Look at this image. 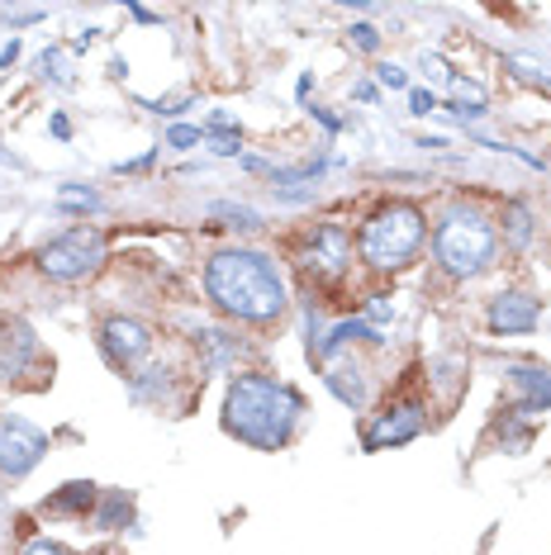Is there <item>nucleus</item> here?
<instances>
[{
  "instance_id": "obj_1",
  "label": "nucleus",
  "mask_w": 551,
  "mask_h": 555,
  "mask_svg": "<svg viewBox=\"0 0 551 555\" xmlns=\"http://www.w3.org/2000/svg\"><path fill=\"white\" fill-rule=\"evenodd\" d=\"M205 295L219 313L238 323H276L285 313V275L267 251L223 247L205 267Z\"/></svg>"
},
{
  "instance_id": "obj_2",
  "label": "nucleus",
  "mask_w": 551,
  "mask_h": 555,
  "mask_svg": "<svg viewBox=\"0 0 551 555\" xmlns=\"http://www.w3.org/2000/svg\"><path fill=\"white\" fill-rule=\"evenodd\" d=\"M299 418H305V395L276 375H238L223 395V433L253 451L291 447Z\"/></svg>"
},
{
  "instance_id": "obj_3",
  "label": "nucleus",
  "mask_w": 551,
  "mask_h": 555,
  "mask_svg": "<svg viewBox=\"0 0 551 555\" xmlns=\"http://www.w3.org/2000/svg\"><path fill=\"white\" fill-rule=\"evenodd\" d=\"M423 233H428L423 209L409 205V199H390V205H381L367 223H361V237H357L361 261H367L371 271L409 267V261L419 257V247H423Z\"/></svg>"
},
{
  "instance_id": "obj_4",
  "label": "nucleus",
  "mask_w": 551,
  "mask_h": 555,
  "mask_svg": "<svg viewBox=\"0 0 551 555\" xmlns=\"http://www.w3.org/2000/svg\"><path fill=\"white\" fill-rule=\"evenodd\" d=\"M495 229L490 219H485L480 209L471 205H457L443 214V223H437V237H433V251H437V267L447 275H457V281H471V275L490 271L495 261Z\"/></svg>"
},
{
  "instance_id": "obj_5",
  "label": "nucleus",
  "mask_w": 551,
  "mask_h": 555,
  "mask_svg": "<svg viewBox=\"0 0 551 555\" xmlns=\"http://www.w3.org/2000/svg\"><path fill=\"white\" fill-rule=\"evenodd\" d=\"M100 261H105V237H100L95 229H86V223H77V229L57 233L53 243L39 247V271L48 275V281H86Z\"/></svg>"
},
{
  "instance_id": "obj_6",
  "label": "nucleus",
  "mask_w": 551,
  "mask_h": 555,
  "mask_svg": "<svg viewBox=\"0 0 551 555\" xmlns=\"http://www.w3.org/2000/svg\"><path fill=\"white\" fill-rule=\"evenodd\" d=\"M428 427V403L419 395L409 399H390L381 413L367 423V433H361V447L367 451H390V447H405Z\"/></svg>"
},
{
  "instance_id": "obj_7",
  "label": "nucleus",
  "mask_w": 551,
  "mask_h": 555,
  "mask_svg": "<svg viewBox=\"0 0 551 555\" xmlns=\"http://www.w3.org/2000/svg\"><path fill=\"white\" fill-rule=\"evenodd\" d=\"M43 456H48L43 427H34L29 418H15V413H0V475L24 479Z\"/></svg>"
},
{
  "instance_id": "obj_8",
  "label": "nucleus",
  "mask_w": 551,
  "mask_h": 555,
  "mask_svg": "<svg viewBox=\"0 0 551 555\" xmlns=\"http://www.w3.org/2000/svg\"><path fill=\"white\" fill-rule=\"evenodd\" d=\"M353 267V237H347L343 223H319L315 233L305 237V271L319 275V281H337Z\"/></svg>"
},
{
  "instance_id": "obj_9",
  "label": "nucleus",
  "mask_w": 551,
  "mask_h": 555,
  "mask_svg": "<svg viewBox=\"0 0 551 555\" xmlns=\"http://www.w3.org/2000/svg\"><path fill=\"white\" fill-rule=\"evenodd\" d=\"M100 351H105L110 365L133 371V365L153 351V333H148L138 319H110L105 327H100Z\"/></svg>"
},
{
  "instance_id": "obj_10",
  "label": "nucleus",
  "mask_w": 551,
  "mask_h": 555,
  "mask_svg": "<svg viewBox=\"0 0 551 555\" xmlns=\"http://www.w3.org/2000/svg\"><path fill=\"white\" fill-rule=\"evenodd\" d=\"M485 323H490V333H499V337H523L542 323V305H537L533 295H523V289H504V295L490 299Z\"/></svg>"
},
{
  "instance_id": "obj_11",
  "label": "nucleus",
  "mask_w": 551,
  "mask_h": 555,
  "mask_svg": "<svg viewBox=\"0 0 551 555\" xmlns=\"http://www.w3.org/2000/svg\"><path fill=\"white\" fill-rule=\"evenodd\" d=\"M34 361H39V337H34V327L24 319H10L0 327V375L20 380V375H29Z\"/></svg>"
},
{
  "instance_id": "obj_12",
  "label": "nucleus",
  "mask_w": 551,
  "mask_h": 555,
  "mask_svg": "<svg viewBox=\"0 0 551 555\" xmlns=\"http://www.w3.org/2000/svg\"><path fill=\"white\" fill-rule=\"evenodd\" d=\"M509 385L518 389L513 413H547L551 409V371L542 365H509Z\"/></svg>"
},
{
  "instance_id": "obj_13",
  "label": "nucleus",
  "mask_w": 551,
  "mask_h": 555,
  "mask_svg": "<svg viewBox=\"0 0 551 555\" xmlns=\"http://www.w3.org/2000/svg\"><path fill=\"white\" fill-rule=\"evenodd\" d=\"M323 385H329L333 399L347 403V409H367V371H361L357 361H353V365H329Z\"/></svg>"
},
{
  "instance_id": "obj_14",
  "label": "nucleus",
  "mask_w": 551,
  "mask_h": 555,
  "mask_svg": "<svg viewBox=\"0 0 551 555\" xmlns=\"http://www.w3.org/2000/svg\"><path fill=\"white\" fill-rule=\"evenodd\" d=\"M95 485L91 479H72V485H62L53 499H43V513H62V517H86L95 513Z\"/></svg>"
},
{
  "instance_id": "obj_15",
  "label": "nucleus",
  "mask_w": 551,
  "mask_h": 555,
  "mask_svg": "<svg viewBox=\"0 0 551 555\" xmlns=\"http://www.w3.org/2000/svg\"><path fill=\"white\" fill-rule=\"evenodd\" d=\"M504 237H509V247L533 243V209L523 205V199H509L504 205Z\"/></svg>"
},
{
  "instance_id": "obj_16",
  "label": "nucleus",
  "mask_w": 551,
  "mask_h": 555,
  "mask_svg": "<svg viewBox=\"0 0 551 555\" xmlns=\"http://www.w3.org/2000/svg\"><path fill=\"white\" fill-rule=\"evenodd\" d=\"M129 517H133V503H129V499H124V494H119V489H110V494H105V499H100V508H95V527H105V532H110V527L129 522Z\"/></svg>"
},
{
  "instance_id": "obj_17",
  "label": "nucleus",
  "mask_w": 551,
  "mask_h": 555,
  "mask_svg": "<svg viewBox=\"0 0 551 555\" xmlns=\"http://www.w3.org/2000/svg\"><path fill=\"white\" fill-rule=\"evenodd\" d=\"M209 214H215V219H229V229H243V233L261 229V214L247 209V205H209Z\"/></svg>"
},
{
  "instance_id": "obj_18",
  "label": "nucleus",
  "mask_w": 551,
  "mask_h": 555,
  "mask_svg": "<svg viewBox=\"0 0 551 555\" xmlns=\"http://www.w3.org/2000/svg\"><path fill=\"white\" fill-rule=\"evenodd\" d=\"M504 67L513 72L518 81H533V86H551V72L547 67H537V62H528V57H504Z\"/></svg>"
},
{
  "instance_id": "obj_19",
  "label": "nucleus",
  "mask_w": 551,
  "mask_h": 555,
  "mask_svg": "<svg viewBox=\"0 0 551 555\" xmlns=\"http://www.w3.org/2000/svg\"><path fill=\"white\" fill-rule=\"evenodd\" d=\"M57 205H62V209H100V195L86 191V185H62V191H57Z\"/></svg>"
},
{
  "instance_id": "obj_20",
  "label": "nucleus",
  "mask_w": 551,
  "mask_h": 555,
  "mask_svg": "<svg viewBox=\"0 0 551 555\" xmlns=\"http://www.w3.org/2000/svg\"><path fill=\"white\" fill-rule=\"evenodd\" d=\"M375 81H381L385 91H409V72L395 67V62H381V67H375Z\"/></svg>"
},
{
  "instance_id": "obj_21",
  "label": "nucleus",
  "mask_w": 551,
  "mask_h": 555,
  "mask_svg": "<svg viewBox=\"0 0 551 555\" xmlns=\"http://www.w3.org/2000/svg\"><path fill=\"white\" fill-rule=\"evenodd\" d=\"M433 109H437V95L433 91H423V86H413V91H409V115H433Z\"/></svg>"
},
{
  "instance_id": "obj_22",
  "label": "nucleus",
  "mask_w": 551,
  "mask_h": 555,
  "mask_svg": "<svg viewBox=\"0 0 551 555\" xmlns=\"http://www.w3.org/2000/svg\"><path fill=\"white\" fill-rule=\"evenodd\" d=\"M353 43L361 53H375V48H381V29H375V24H353Z\"/></svg>"
},
{
  "instance_id": "obj_23",
  "label": "nucleus",
  "mask_w": 551,
  "mask_h": 555,
  "mask_svg": "<svg viewBox=\"0 0 551 555\" xmlns=\"http://www.w3.org/2000/svg\"><path fill=\"white\" fill-rule=\"evenodd\" d=\"M200 138H205V133H200V129H195V124H177V129H171V133H167V147H195V143H200Z\"/></svg>"
},
{
  "instance_id": "obj_24",
  "label": "nucleus",
  "mask_w": 551,
  "mask_h": 555,
  "mask_svg": "<svg viewBox=\"0 0 551 555\" xmlns=\"http://www.w3.org/2000/svg\"><path fill=\"white\" fill-rule=\"evenodd\" d=\"M447 115H452L457 124H475V119L490 115V109H485V105H457V100H452V105H447Z\"/></svg>"
},
{
  "instance_id": "obj_25",
  "label": "nucleus",
  "mask_w": 551,
  "mask_h": 555,
  "mask_svg": "<svg viewBox=\"0 0 551 555\" xmlns=\"http://www.w3.org/2000/svg\"><path fill=\"white\" fill-rule=\"evenodd\" d=\"M385 319H390V299H385V295H371V305H367V323L375 327V323H385Z\"/></svg>"
},
{
  "instance_id": "obj_26",
  "label": "nucleus",
  "mask_w": 551,
  "mask_h": 555,
  "mask_svg": "<svg viewBox=\"0 0 551 555\" xmlns=\"http://www.w3.org/2000/svg\"><path fill=\"white\" fill-rule=\"evenodd\" d=\"M20 555H72L67 546H57V541H29Z\"/></svg>"
},
{
  "instance_id": "obj_27",
  "label": "nucleus",
  "mask_w": 551,
  "mask_h": 555,
  "mask_svg": "<svg viewBox=\"0 0 551 555\" xmlns=\"http://www.w3.org/2000/svg\"><path fill=\"white\" fill-rule=\"evenodd\" d=\"M5 20L10 24H39V20H48V10H5Z\"/></svg>"
},
{
  "instance_id": "obj_28",
  "label": "nucleus",
  "mask_w": 551,
  "mask_h": 555,
  "mask_svg": "<svg viewBox=\"0 0 551 555\" xmlns=\"http://www.w3.org/2000/svg\"><path fill=\"white\" fill-rule=\"evenodd\" d=\"M309 115H315L319 124H323V129H329V133H343V119H337L333 115V109H323V105H315V109H309Z\"/></svg>"
},
{
  "instance_id": "obj_29",
  "label": "nucleus",
  "mask_w": 551,
  "mask_h": 555,
  "mask_svg": "<svg viewBox=\"0 0 551 555\" xmlns=\"http://www.w3.org/2000/svg\"><path fill=\"white\" fill-rule=\"evenodd\" d=\"M423 72H428L433 81H447V77H452V72H447V62H443V57H428V53H423Z\"/></svg>"
},
{
  "instance_id": "obj_30",
  "label": "nucleus",
  "mask_w": 551,
  "mask_h": 555,
  "mask_svg": "<svg viewBox=\"0 0 551 555\" xmlns=\"http://www.w3.org/2000/svg\"><path fill=\"white\" fill-rule=\"evenodd\" d=\"M20 48H24L20 39H10L5 48H0V67H15V62H20Z\"/></svg>"
},
{
  "instance_id": "obj_31",
  "label": "nucleus",
  "mask_w": 551,
  "mask_h": 555,
  "mask_svg": "<svg viewBox=\"0 0 551 555\" xmlns=\"http://www.w3.org/2000/svg\"><path fill=\"white\" fill-rule=\"evenodd\" d=\"M48 129H53V138H62V143H67V138H72V124H67V115H53V124H48Z\"/></svg>"
},
{
  "instance_id": "obj_32",
  "label": "nucleus",
  "mask_w": 551,
  "mask_h": 555,
  "mask_svg": "<svg viewBox=\"0 0 551 555\" xmlns=\"http://www.w3.org/2000/svg\"><path fill=\"white\" fill-rule=\"evenodd\" d=\"M129 15H133L138 24H157V20H162L157 10H148V5H129Z\"/></svg>"
},
{
  "instance_id": "obj_33",
  "label": "nucleus",
  "mask_w": 551,
  "mask_h": 555,
  "mask_svg": "<svg viewBox=\"0 0 551 555\" xmlns=\"http://www.w3.org/2000/svg\"><path fill=\"white\" fill-rule=\"evenodd\" d=\"M243 171H257V176H271V162H261V157H243Z\"/></svg>"
},
{
  "instance_id": "obj_34",
  "label": "nucleus",
  "mask_w": 551,
  "mask_h": 555,
  "mask_svg": "<svg viewBox=\"0 0 551 555\" xmlns=\"http://www.w3.org/2000/svg\"><path fill=\"white\" fill-rule=\"evenodd\" d=\"M309 91H315V77H309V72H305V77L295 81V95H299V100H309Z\"/></svg>"
},
{
  "instance_id": "obj_35",
  "label": "nucleus",
  "mask_w": 551,
  "mask_h": 555,
  "mask_svg": "<svg viewBox=\"0 0 551 555\" xmlns=\"http://www.w3.org/2000/svg\"><path fill=\"white\" fill-rule=\"evenodd\" d=\"M353 95H357V100H375V86L361 81V86H353Z\"/></svg>"
}]
</instances>
